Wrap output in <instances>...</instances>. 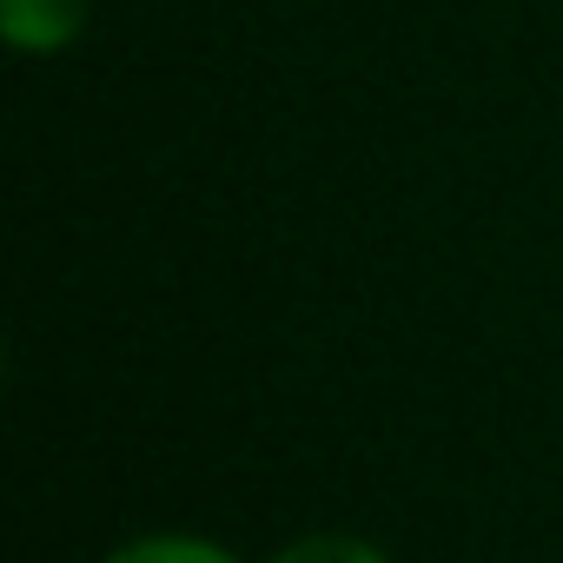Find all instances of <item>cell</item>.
<instances>
[{
  "label": "cell",
  "instance_id": "2",
  "mask_svg": "<svg viewBox=\"0 0 563 563\" xmlns=\"http://www.w3.org/2000/svg\"><path fill=\"white\" fill-rule=\"evenodd\" d=\"M100 563H245V556H232L225 543H212L199 530H140V537L113 543Z\"/></svg>",
  "mask_w": 563,
  "mask_h": 563
},
{
  "label": "cell",
  "instance_id": "1",
  "mask_svg": "<svg viewBox=\"0 0 563 563\" xmlns=\"http://www.w3.org/2000/svg\"><path fill=\"white\" fill-rule=\"evenodd\" d=\"M93 0H0V34L14 54H60L87 34Z\"/></svg>",
  "mask_w": 563,
  "mask_h": 563
},
{
  "label": "cell",
  "instance_id": "3",
  "mask_svg": "<svg viewBox=\"0 0 563 563\" xmlns=\"http://www.w3.org/2000/svg\"><path fill=\"white\" fill-rule=\"evenodd\" d=\"M265 563H391V556L358 530H306V537H286Z\"/></svg>",
  "mask_w": 563,
  "mask_h": 563
}]
</instances>
